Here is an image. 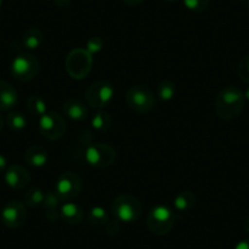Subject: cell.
<instances>
[{"instance_id": "6da1fadb", "label": "cell", "mask_w": 249, "mask_h": 249, "mask_svg": "<svg viewBox=\"0 0 249 249\" xmlns=\"http://www.w3.org/2000/svg\"><path fill=\"white\" fill-rule=\"evenodd\" d=\"M246 104L243 92L234 86H227L222 88L216 95L215 110L220 119L231 121L242 114Z\"/></svg>"}, {"instance_id": "7a4b0ae2", "label": "cell", "mask_w": 249, "mask_h": 249, "mask_svg": "<svg viewBox=\"0 0 249 249\" xmlns=\"http://www.w3.org/2000/svg\"><path fill=\"white\" fill-rule=\"evenodd\" d=\"M176 220V213L166 205H157L148 213L147 226L154 236L161 237L172 230Z\"/></svg>"}, {"instance_id": "3957f363", "label": "cell", "mask_w": 249, "mask_h": 249, "mask_svg": "<svg viewBox=\"0 0 249 249\" xmlns=\"http://www.w3.org/2000/svg\"><path fill=\"white\" fill-rule=\"evenodd\" d=\"M111 210L120 222H135L142 215V204L132 195H120L112 202Z\"/></svg>"}, {"instance_id": "277c9868", "label": "cell", "mask_w": 249, "mask_h": 249, "mask_svg": "<svg viewBox=\"0 0 249 249\" xmlns=\"http://www.w3.org/2000/svg\"><path fill=\"white\" fill-rule=\"evenodd\" d=\"M66 71L73 80H83L89 75L93 66V56L82 48L70 52L65 61Z\"/></svg>"}, {"instance_id": "5b68a950", "label": "cell", "mask_w": 249, "mask_h": 249, "mask_svg": "<svg viewBox=\"0 0 249 249\" xmlns=\"http://www.w3.org/2000/svg\"><path fill=\"white\" fill-rule=\"evenodd\" d=\"M126 104L138 114L150 112L155 107V97L152 90L142 85L132 86L126 93Z\"/></svg>"}, {"instance_id": "8992f818", "label": "cell", "mask_w": 249, "mask_h": 249, "mask_svg": "<svg viewBox=\"0 0 249 249\" xmlns=\"http://www.w3.org/2000/svg\"><path fill=\"white\" fill-rule=\"evenodd\" d=\"M115 88L107 81H97L86 89V102L90 107L103 110L114 99Z\"/></svg>"}, {"instance_id": "52a82bcc", "label": "cell", "mask_w": 249, "mask_h": 249, "mask_svg": "<svg viewBox=\"0 0 249 249\" xmlns=\"http://www.w3.org/2000/svg\"><path fill=\"white\" fill-rule=\"evenodd\" d=\"M85 160L95 169H105L111 166L116 160L114 148L105 143H92L85 149Z\"/></svg>"}, {"instance_id": "ba28073f", "label": "cell", "mask_w": 249, "mask_h": 249, "mask_svg": "<svg viewBox=\"0 0 249 249\" xmlns=\"http://www.w3.org/2000/svg\"><path fill=\"white\" fill-rule=\"evenodd\" d=\"M39 72V61L28 53H22L14 59L11 64V75L20 82H28L36 78Z\"/></svg>"}, {"instance_id": "9c48e42d", "label": "cell", "mask_w": 249, "mask_h": 249, "mask_svg": "<svg viewBox=\"0 0 249 249\" xmlns=\"http://www.w3.org/2000/svg\"><path fill=\"white\" fill-rule=\"evenodd\" d=\"M82 191V179L76 172H62L56 179L55 193L59 196L61 202H71L77 198Z\"/></svg>"}, {"instance_id": "30bf717a", "label": "cell", "mask_w": 249, "mask_h": 249, "mask_svg": "<svg viewBox=\"0 0 249 249\" xmlns=\"http://www.w3.org/2000/svg\"><path fill=\"white\" fill-rule=\"evenodd\" d=\"M66 132V122L61 115L48 111L39 120V133L48 141L60 140Z\"/></svg>"}, {"instance_id": "8fae6325", "label": "cell", "mask_w": 249, "mask_h": 249, "mask_svg": "<svg viewBox=\"0 0 249 249\" xmlns=\"http://www.w3.org/2000/svg\"><path fill=\"white\" fill-rule=\"evenodd\" d=\"M1 222L9 229H18L27 220V210L23 203L11 200L1 210Z\"/></svg>"}, {"instance_id": "7c38bea8", "label": "cell", "mask_w": 249, "mask_h": 249, "mask_svg": "<svg viewBox=\"0 0 249 249\" xmlns=\"http://www.w3.org/2000/svg\"><path fill=\"white\" fill-rule=\"evenodd\" d=\"M5 182L13 190H23L30 184L31 174L21 165H11L5 171Z\"/></svg>"}, {"instance_id": "4fadbf2b", "label": "cell", "mask_w": 249, "mask_h": 249, "mask_svg": "<svg viewBox=\"0 0 249 249\" xmlns=\"http://www.w3.org/2000/svg\"><path fill=\"white\" fill-rule=\"evenodd\" d=\"M62 111L69 119H71L72 121H85L88 117V107H86V104H83L82 102L77 99H69L64 103V107H62Z\"/></svg>"}, {"instance_id": "5bb4252c", "label": "cell", "mask_w": 249, "mask_h": 249, "mask_svg": "<svg viewBox=\"0 0 249 249\" xmlns=\"http://www.w3.org/2000/svg\"><path fill=\"white\" fill-rule=\"evenodd\" d=\"M18 100L16 88L5 81H0V111L13 109Z\"/></svg>"}, {"instance_id": "9a60e30c", "label": "cell", "mask_w": 249, "mask_h": 249, "mask_svg": "<svg viewBox=\"0 0 249 249\" xmlns=\"http://www.w3.org/2000/svg\"><path fill=\"white\" fill-rule=\"evenodd\" d=\"M25 161L33 167H42L48 161V150L44 147L38 144H33L26 149Z\"/></svg>"}, {"instance_id": "2e32d148", "label": "cell", "mask_w": 249, "mask_h": 249, "mask_svg": "<svg viewBox=\"0 0 249 249\" xmlns=\"http://www.w3.org/2000/svg\"><path fill=\"white\" fill-rule=\"evenodd\" d=\"M83 210L78 207L75 203L68 202L65 204H62L60 208V217L62 221H65L66 224L70 225H77L83 220Z\"/></svg>"}, {"instance_id": "e0dca14e", "label": "cell", "mask_w": 249, "mask_h": 249, "mask_svg": "<svg viewBox=\"0 0 249 249\" xmlns=\"http://www.w3.org/2000/svg\"><path fill=\"white\" fill-rule=\"evenodd\" d=\"M196 202H197V198H196L195 193L191 191H183L175 197L174 212L181 213V214L190 212L192 208H195Z\"/></svg>"}, {"instance_id": "ac0fdd59", "label": "cell", "mask_w": 249, "mask_h": 249, "mask_svg": "<svg viewBox=\"0 0 249 249\" xmlns=\"http://www.w3.org/2000/svg\"><path fill=\"white\" fill-rule=\"evenodd\" d=\"M44 37H43V32L39 28H28L27 31H25L22 36V44L23 47L27 48L30 50L38 49V48L42 45Z\"/></svg>"}, {"instance_id": "d6986e66", "label": "cell", "mask_w": 249, "mask_h": 249, "mask_svg": "<svg viewBox=\"0 0 249 249\" xmlns=\"http://www.w3.org/2000/svg\"><path fill=\"white\" fill-rule=\"evenodd\" d=\"M90 124H92L93 130H95L97 132H107L111 126V116L109 112L104 111V110H98V112H95L92 116Z\"/></svg>"}, {"instance_id": "ffe728a7", "label": "cell", "mask_w": 249, "mask_h": 249, "mask_svg": "<svg viewBox=\"0 0 249 249\" xmlns=\"http://www.w3.org/2000/svg\"><path fill=\"white\" fill-rule=\"evenodd\" d=\"M88 224L92 226H105L109 221V214L102 207H94L87 214Z\"/></svg>"}, {"instance_id": "44dd1931", "label": "cell", "mask_w": 249, "mask_h": 249, "mask_svg": "<svg viewBox=\"0 0 249 249\" xmlns=\"http://www.w3.org/2000/svg\"><path fill=\"white\" fill-rule=\"evenodd\" d=\"M27 117L22 114V112L18 111H13L8 115L6 117V124H8V127L10 128L14 132H20V131L25 130L26 126H27Z\"/></svg>"}, {"instance_id": "7402d4cb", "label": "cell", "mask_w": 249, "mask_h": 249, "mask_svg": "<svg viewBox=\"0 0 249 249\" xmlns=\"http://www.w3.org/2000/svg\"><path fill=\"white\" fill-rule=\"evenodd\" d=\"M176 94V85L170 80H164L159 82L157 87V95L162 102H169Z\"/></svg>"}, {"instance_id": "603a6c76", "label": "cell", "mask_w": 249, "mask_h": 249, "mask_svg": "<svg viewBox=\"0 0 249 249\" xmlns=\"http://www.w3.org/2000/svg\"><path fill=\"white\" fill-rule=\"evenodd\" d=\"M43 200H44V192H43L40 188H38V187H32V188H30V190L26 192L25 197H23V203H25V205L31 208L42 205Z\"/></svg>"}, {"instance_id": "cb8c5ba5", "label": "cell", "mask_w": 249, "mask_h": 249, "mask_svg": "<svg viewBox=\"0 0 249 249\" xmlns=\"http://www.w3.org/2000/svg\"><path fill=\"white\" fill-rule=\"evenodd\" d=\"M27 109L32 115L42 117L47 111V103L38 95H32L27 100Z\"/></svg>"}, {"instance_id": "d4e9b609", "label": "cell", "mask_w": 249, "mask_h": 249, "mask_svg": "<svg viewBox=\"0 0 249 249\" xmlns=\"http://www.w3.org/2000/svg\"><path fill=\"white\" fill-rule=\"evenodd\" d=\"M183 4L193 13H203L209 8L210 0H183Z\"/></svg>"}, {"instance_id": "484cf974", "label": "cell", "mask_w": 249, "mask_h": 249, "mask_svg": "<svg viewBox=\"0 0 249 249\" xmlns=\"http://www.w3.org/2000/svg\"><path fill=\"white\" fill-rule=\"evenodd\" d=\"M237 73H238V77L242 82L249 83V55L242 57L238 64V68H237Z\"/></svg>"}, {"instance_id": "4316f807", "label": "cell", "mask_w": 249, "mask_h": 249, "mask_svg": "<svg viewBox=\"0 0 249 249\" xmlns=\"http://www.w3.org/2000/svg\"><path fill=\"white\" fill-rule=\"evenodd\" d=\"M103 47H104V40L100 37H98V36H95V37H90L87 40L85 49L93 56V55L98 54L103 49Z\"/></svg>"}, {"instance_id": "83f0119b", "label": "cell", "mask_w": 249, "mask_h": 249, "mask_svg": "<svg viewBox=\"0 0 249 249\" xmlns=\"http://www.w3.org/2000/svg\"><path fill=\"white\" fill-rule=\"evenodd\" d=\"M60 202H61V199H60L56 193L48 191L47 193H44V200H43L42 205L44 209H54V208L59 207Z\"/></svg>"}, {"instance_id": "f1b7e54d", "label": "cell", "mask_w": 249, "mask_h": 249, "mask_svg": "<svg viewBox=\"0 0 249 249\" xmlns=\"http://www.w3.org/2000/svg\"><path fill=\"white\" fill-rule=\"evenodd\" d=\"M105 230H107V233L109 236H115L120 231V221L116 219L112 220V221H107V224L105 225Z\"/></svg>"}, {"instance_id": "f546056e", "label": "cell", "mask_w": 249, "mask_h": 249, "mask_svg": "<svg viewBox=\"0 0 249 249\" xmlns=\"http://www.w3.org/2000/svg\"><path fill=\"white\" fill-rule=\"evenodd\" d=\"M92 140H93V136L89 131H83V132L80 135V137H78V141H80L81 144L86 145V147L92 144Z\"/></svg>"}, {"instance_id": "4dcf8cb0", "label": "cell", "mask_w": 249, "mask_h": 249, "mask_svg": "<svg viewBox=\"0 0 249 249\" xmlns=\"http://www.w3.org/2000/svg\"><path fill=\"white\" fill-rule=\"evenodd\" d=\"M47 213H45V217H47L49 221H56L60 217V212L57 210V208H54V209H45Z\"/></svg>"}, {"instance_id": "1f68e13d", "label": "cell", "mask_w": 249, "mask_h": 249, "mask_svg": "<svg viewBox=\"0 0 249 249\" xmlns=\"http://www.w3.org/2000/svg\"><path fill=\"white\" fill-rule=\"evenodd\" d=\"M55 4V6L59 9H66L71 5L72 0H53Z\"/></svg>"}, {"instance_id": "d6a6232c", "label": "cell", "mask_w": 249, "mask_h": 249, "mask_svg": "<svg viewBox=\"0 0 249 249\" xmlns=\"http://www.w3.org/2000/svg\"><path fill=\"white\" fill-rule=\"evenodd\" d=\"M8 169V159L0 153V172L5 171Z\"/></svg>"}, {"instance_id": "836d02e7", "label": "cell", "mask_w": 249, "mask_h": 249, "mask_svg": "<svg viewBox=\"0 0 249 249\" xmlns=\"http://www.w3.org/2000/svg\"><path fill=\"white\" fill-rule=\"evenodd\" d=\"M234 249H249V238L248 239H243L239 243H237L236 248Z\"/></svg>"}, {"instance_id": "e575fe53", "label": "cell", "mask_w": 249, "mask_h": 249, "mask_svg": "<svg viewBox=\"0 0 249 249\" xmlns=\"http://www.w3.org/2000/svg\"><path fill=\"white\" fill-rule=\"evenodd\" d=\"M122 1L128 6H136V5H140L143 0H122Z\"/></svg>"}, {"instance_id": "d590c367", "label": "cell", "mask_w": 249, "mask_h": 249, "mask_svg": "<svg viewBox=\"0 0 249 249\" xmlns=\"http://www.w3.org/2000/svg\"><path fill=\"white\" fill-rule=\"evenodd\" d=\"M4 126H5V120H4L3 115L0 114V132H1V131H3Z\"/></svg>"}, {"instance_id": "8d00e7d4", "label": "cell", "mask_w": 249, "mask_h": 249, "mask_svg": "<svg viewBox=\"0 0 249 249\" xmlns=\"http://www.w3.org/2000/svg\"><path fill=\"white\" fill-rule=\"evenodd\" d=\"M243 227H244V231H246L247 233H249V217L246 220V221H244Z\"/></svg>"}, {"instance_id": "74e56055", "label": "cell", "mask_w": 249, "mask_h": 249, "mask_svg": "<svg viewBox=\"0 0 249 249\" xmlns=\"http://www.w3.org/2000/svg\"><path fill=\"white\" fill-rule=\"evenodd\" d=\"M243 94H244V98H246V100H248V102H249V87L247 88L246 92H244Z\"/></svg>"}, {"instance_id": "f35d334b", "label": "cell", "mask_w": 249, "mask_h": 249, "mask_svg": "<svg viewBox=\"0 0 249 249\" xmlns=\"http://www.w3.org/2000/svg\"><path fill=\"white\" fill-rule=\"evenodd\" d=\"M166 1H169V3H175V1H177V0H166Z\"/></svg>"}, {"instance_id": "ab89813d", "label": "cell", "mask_w": 249, "mask_h": 249, "mask_svg": "<svg viewBox=\"0 0 249 249\" xmlns=\"http://www.w3.org/2000/svg\"><path fill=\"white\" fill-rule=\"evenodd\" d=\"M3 5V0H0V6Z\"/></svg>"}, {"instance_id": "60d3db41", "label": "cell", "mask_w": 249, "mask_h": 249, "mask_svg": "<svg viewBox=\"0 0 249 249\" xmlns=\"http://www.w3.org/2000/svg\"><path fill=\"white\" fill-rule=\"evenodd\" d=\"M238 1H247L248 3V0H238Z\"/></svg>"}, {"instance_id": "b9f144b4", "label": "cell", "mask_w": 249, "mask_h": 249, "mask_svg": "<svg viewBox=\"0 0 249 249\" xmlns=\"http://www.w3.org/2000/svg\"><path fill=\"white\" fill-rule=\"evenodd\" d=\"M248 13H249V0H248Z\"/></svg>"}]
</instances>
